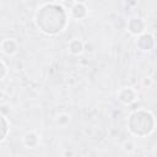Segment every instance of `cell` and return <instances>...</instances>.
<instances>
[{
  "label": "cell",
  "instance_id": "30bf717a",
  "mask_svg": "<svg viewBox=\"0 0 157 157\" xmlns=\"http://www.w3.org/2000/svg\"><path fill=\"white\" fill-rule=\"evenodd\" d=\"M60 1H63V0H60Z\"/></svg>",
  "mask_w": 157,
  "mask_h": 157
},
{
  "label": "cell",
  "instance_id": "7a4b0ae2",
  "mask_svg": "<svg viewBox=\"0 0 157 157\" xmlns=\"http://www.w3.org/2000/svg\"><path fill=\"white\" fill-rule=\"evenodd\" d=\"M118 98L124 104H130L136 99V92L131 87H125L118 92Z\"/></svg>",
  "mask_w": 157,
  "mask_h": 157
},
{
  "label": "cell",
  "instance_id": "277c9868",
  "mask_svg": "<svg viewBox=\"0 0 157 157\" xmlns=\"http://www.w3.org/2000/svg\"><path fill=\"white\" fill-rule=\"evenodd\" d=\"M145 25L140 18H131L128 22V29L132 33V34H140L144 32Z\"/></svg>",
  "mask_w": 157,
  "mask_h": 157
},
{
  "label": "cell",
  "instance_id": "5b68a950",
  "mask_svg": "<svg viewBox=\"0 0 157 157\" xmlns=\"http://www.w3.org/2000/svg\"><path fill=\"white\" fill-rule=\"evenodd\" d=\"M67 49H69V52H70L71 54L78 55V54H81V53L83 52L85 45H83V42L80 40L78 38H74V39L70 40V43H69V45H67Z\"/></svg>",
  "mask_w": 157,
  "mask_h": 157
},
{
  "label": "cell",
  "instance_id": "ba28073f",
  "mask_svg": "<svg viewBox=\"0 0 157 157\" xmlns=\"http://www.w3.org/2000/svg\"><path fill=\"white\" fill-rule=\"evenodd\" d=\"M6 66H5V64L2 63V61H0V80H2L4 78V76L6 75Z\"/></svg>",
  "mask_w": 157,
  "mask_h": 157
},
{
  "label": "cell",
  "instance_id": "8992f818",
  "mask_svg": "<svg viewBox=\"0 0 157 157\" xmlns=\"http://www.w3.org/2000/svg\"><path fill=\"white\" fill-rule=\"evenodd\" d=\"M86 15H87V9L83 4L77 2L71 7V16L72 17H75L77 20H81V18H85Z\"/></svg>",
  "mask_w": 157,
  "mask_h": 157
},
{
  "label": "cell",
  "instance_id": "9c48e42d",
  "mask_svg": "<svg viewBox=\"0 0 157 157\" xmlns=\"http://www.w3.org/2000/svg\"><path fill=\"white\" fill-rule=\"evenodd\" d=\"M125 151H128V152H130V151H132L134 150V145H131V142H129V145H128V142H125L124 144V147H123Z\"/></svg>",
  "mask_w": 157,
  "mask_h": 157
},
{
  "label": "cell",
  "instance_id": "3957f363",
  "mask_svg": "<svg viewBox=\"0 0 157 157\" xmlns=\"http://www.w3.org/2000/svg\"><path fill=\"white\" fill-rule=\"evenodd\" d=\"M23 144L28 148H36L39 144V136L36 131H27L23 135Z\"/></svg>",
  "mask_w": 157,
  "mask_h": 157
},
{
  "label": "cell",
  "instance_id": "52a82bcc",
  "mask_svg": "<svg viewBox=\"0 0 157 157\" xmlns=\"http://www.w3.org/2000/svg\"><path fill=\"white\" fill-rule=\"evenodd\" d=\"M56 123H58V125H60V126L67 125V124L70 123V115L66 114V113L59 114V117H58V119H56Z\"/></svg>",
  "mask_w": 157,
  "mask_h": 157
},
{
  "label": "cell",
  "instance_id": "6da1fadb",
  "mask_svg": "<svg viewBox=\"0 0 157 157\" xmlns=\"http://www.w3.org/2000/svg\"><path fill=\"white\" fill-rule=\"evenodd\" d=\"M0 49L6 55H13L18 50V43L13 38H4L0 42Z\"/></svg>",
  "mask_w": 157,
  "mask_h": 157
}]
</instances>
